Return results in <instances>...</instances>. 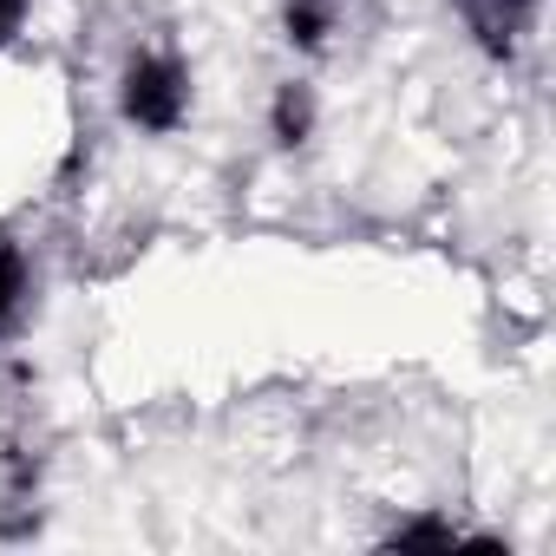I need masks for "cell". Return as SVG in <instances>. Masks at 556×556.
I'll return each mask as SVG.
<instances>
[{"mask_svg":"<svg viewBox=\"0 0 556 556\" xmlns=\"http://www.w3.org/2000/svg\"><path fill=\"white\" fill-rule=\"evenodd\" d=\"M118 118L131 131H151V138L184 131V118H190V66H184V53H170V47L131 53L125 73H118Z\"/></svg>","mask_w":556,"mask_h":556,"instance_id":"6da1fadb","label":"cell"},{"mask_svg":"<svg viewBox=\"0 0 556 556\" xmlns=\"http://www.w3.org/2000/svg\"><path fill=\"white\" fill-rule=\"evenodd\" d=\"M387 543H393V549H419V543H426V549H452V543H465V536H458L445 517H413V523H393Z\"/></svg>","mask_w":556,"mask_h":556,"instance_id":"52a82bcc","label":"cell"},{"mask_svg":"<svg viewBox=\"0 0 556 556\" xmlns=\"http://www.w3.org/2000/svg\"><path fill=\"white\" fill-rule=\"evenodd\" d=\"M315 118H321V105H315L308 79H282V86H275V99H268V138L282 144V151H302L315 138Z\"/></svg>","mask_w":556,"mask_h":556,"instance_id":"5b68a950","label":"cell"},{"mask_svg":"<svg viewBox=\"0 0 556 556\" xmlns=\"http://www.w3.org/2000/svg\"><path fill=\"white\" fill-rule=\"evenodd\" d=\"M536 14H543V0H458V21H465L471 47L491 53V60H504V66L530 47Z\"/></svg>","mask_w":556,"mask_h":556,"instance_id":"7a4b0ae2","label":"cell"},{"mask_svg":"<svg viewBox=\"0 0 556 556\" xmlns=\"http://www.w3.org/2000/svg\"><path fill=\"white\" fill-rule=\"evenodd\" d=\"M27 295H34V268H27V249L0 229V334H14L21 315H27Z\"/></svg>","mask_w":556,"mask_h":556,"instance_id":"8992f818","label":"cell"},{"mask_svg":"<svg viewBox=\"0 0 556 556\" xmlns=\"http://www.w3.org/2000/svg\"><path fill=\"white\" fill-rule=\"evenodd\" d=\"M27 8H34V0H0V47H8V40L21 34V21H27Z\"/></svg>","mask_w":556,"mask_h":556,"instance_id":"ba28073f","label":"cell"},{"mask_svg":"<svg viewBox=\"0 0 556 556\" xmlns=\"http://www.w3.org/2000/svg\"><path fill=\"white\" fill-rule=\"evenodd\" d=\"M361 0H282V34L295 53H328V40L348 27Z\"/></svg>","mask_w":556,"mask_h":556,"instance_id":"3957f363","label":"cell"},{"mask_svg":"<svg viewBox=\"0 0 556 556\" xmlns=\"http://www.w3.org/2000/svg\"><path fill=\"white\" fill-rule=\"evenodd\" d=\"M34 491H40V465L21 445H0V536H21L34 523Z\"/></svg>","mask_w":556,"mask_h":556,"instance_id":"277c9868","label":"cell"}]
</instances>
